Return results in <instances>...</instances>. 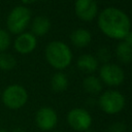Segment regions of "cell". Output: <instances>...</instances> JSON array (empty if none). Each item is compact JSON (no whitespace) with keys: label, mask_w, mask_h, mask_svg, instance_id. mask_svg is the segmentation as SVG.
<instances>
[{"label":"cell","mask_w":132,"mask_h":132,"mask_svg":"<svg viewBox=\"0 0 132 132\" xmlns=\"http://www.w3.org/2000/svg\"><path fill=\"white\" fill-rule=\"evenodd\" d=\"M35 1L36 0H21V2L24 3V4H31V3L35 2Z\"/></svg>","instance_id":"603a6c76"},{"label":"cell","mask_w":132,"mask_h":132,"mask_svg":"<svg viewBox=\"0 0 132 132\" xmlns=\"http://www.w3.org/2000/svg\"><path fill=\"white\" fill-rule=\"evenodd\" d=\"M96 59H97L98 62H101L102 64L109 63V61L111 59V52H110V50L108 47H106V46L99 47L98 51H97Z\"/></svg>","instance_id":"d6986e66"},{"label":"cell","mask_w":132,"mask_h":132,"mask_svg":"<svg viewBox=\"0 0 132 132\" xmlns=\"http://www.w3.org/2000/svg\"><path fill=\"white\" fill-rule=\"evenodd\" d=\"M0 96H1V91H0Z\"/></svg>","instance_id":"484cf974"},{"label":"cell","mask_w":132,"mask_h":132,"mask_svg":"<svg viewBox=\"0 0 132 132\" xmlns=\"http://www.w3.org/2000/svg\"><path fill=\"white\" fill-rule=\"evenodd\" d=\"M51 88L55 92H63L68 88V78L65 73L57 71L51 78Z\"/></svg>","instance_id":"2e32d148"},{"label":"cell","mask_w":132,"mask_h":132,"mask_svg":"<svg viewBox=\"0 0 132 132\" xmlns=\"http://www.w3.org/2000/svg\"><path fill=\"white\" fill-rule=\"evenodd\" d=\"M30 28H31L30 32L36 37L43 36L51 29V21L47 16H44V15L35 16L33 20H31Z\"/></svg>","instance_id":"4fadbf2b"},{"label":"cell","mask_w":132,"mask_h":132,"mask_svg":"<svg viewBox=\"0 0 132 132\" xmlns=\"http://www.w3.org/2000/svg\"><path fill=\"white\" fill-rule=\"evenodd\" d=\"M99 78L108 87L120 86L125 79V73L121 66L113 63L103 64L99 69Z\"/></svg>","instance_id":"8992f818"},{"label":"cell","mask_w":132,"mask_h":132,"mask_svg":"<svg viewBox=\"0 0 132 132\" xmlns=\"http://www.w3.org/2000/svg\"><path fill=\"white\" fill-rule=\"evenodd\" d=\"M123 41H125L129 46H131V47H132V30H130V31L126 34V36L124 37Z\"/></svg>","instance_id":"44dd1931"},{"label":"cell","mask_w":132,"mask_h":132,"mask_svg":"<svg viewBox=\"0 0 132 132\" xmlns=\"http://www.w3.org/2000/svg\"><path fill=\"white\" fill-rule=\"evenodd\" d=\"M56 132H59V131H56Z\"/></svg>","instance_id":"4316f807"},{"label":"cell","mask_w":132,"mask_h":132,"mask_svg":"<svg viewBox=\"0 0 132 132\" xmlns=\"http://www.w3.org/2000/svg\"><path fill=\"white\" fill-rule=\"evenodd\" d=\"M85 132H93V131H91V130L89 129V130H87V131H85Z\"/></svg>","instance_id":"d4e9b609"},{"label":"cell","mask_w":132,"mask_h":132,"mask_svg":"<svg viewBox=\"0 0 132 132\" xmlns=\"http://www.w3.org/2000/svg\"><path fill=\"white\" fill-rule=\"evenodd\" d=\"M11 132H26V131L22 127H15V128H13L11 130Z\"/></svg>","instance_id":"7402d4cb"},{"label":"cell","mask_w":132,"mask_h":132,"mask_svg":"<svg viewBox=\"0 0 132 132\" xmlns=\"http://www.w3.org/2000/svg\"><path fill=\"white\" fill-rule=\"evenodd\" d=\"M47 63L57 70L67 68L72 62V52L63 41L54 40L47 43L44 51Z\"/></svg>","instance_id":"7a4b0ae2"},{"label":"cell","mask_w":132,"mask_h":132,"mask_svg":"<svg viewBox=\"0 0 132 132\" xmlns=\"http://www.w3.org/2000/svg\"><path fill=\"white\" fill-rule=\"evenodd\" d=\"M31 23V11L25 5H18L13 7L6 19L7 31L11 34L19 35L28 28Z\"/></svg>","instance_id":"3957f363"},{"label":"cell","mask_w":132,"mask_h":132,"mask_svg":"<svg viewBox=\"0 0 132 132\" xmlns=\"http://www.w3.org/2000/svg\"><path fill=\"white\" fill-rule=\"evenodd\" d=\"M67 122L73 130L77 132H85L91 128L92 117L88 110L80 107H75L68 111Z\"/></svg>","instance_id":"52a82bcc"},{"label":"cell","mask_w":132,"mask_h":132,"mask_svg":"<svg viewBox=\"0 0 132 132\" xmlns=\"http://www.w3.org/2000/svg\"><path fill=\"white\" fill-rule=\"evenodd\" d=\"M76 16L84 22L93 21L98 14V5L96 0H76L74 4Z\"/></svg>","instance_id":"9c48e42d"},{"label":"cell","mask_w":132,"mask_h":132,"mask_svg":"<svg viewBox=\"0 0 132 132\" xmlns=\"http://www.w3.org/2000/svg\"><path fill=\"white\" fill-rule=\"evenodd\" d=\"M114 54L117 59L123 64H129L132 61V47L123 40L117 44Z\"/></svg>","instance_id":"9a60e30c"},{"label":"cell","mask_w":132,"mask_h":132,"mask_svg":"<svg viewBox=\"0 0 132 132\" xmlns=\"http://www.w3.org/2000/svg\"><path fill=\"white\" fill-rule=\"evenodd\" d=\"M92 40V34L89 30L85 28H76L70 34L71 43L78 48L86 47Z\"/></svg>","instance_id":"7c38bea8"},{"label":"cell","mask_w":132,"mask_h":132,"mask_svg":"<svg viewBox=\"0 0 132 132\" xmlns=\"http://www.w3.org/2000/svg\"><path fill=\"white\" fill-rule=\"evenodd\" d=\"M82 88L88 94L96 95L102 91L103 85L99 77H97L93 74H89L82 80Z\"/></svg>","instance_id":"5bb4252c"},{"label":"cell","mask_w":132,"mask_h":132,"mask_svg":"<svg viewBox=\"0 0 132 132\" xmlns=\"http://www.w3.org/2000/svg\"><path fill=\"white\" fill-rule=\"evenodd\" d=\"M99 62L97 61L96 57L91 55V54H84L80 55L76 61V66L77 68L82 71L84 73L92 74L98 69Z\"/></svg>","instance_id":"8fae6325"},{"label":"cell","mask_w":132,"mask_h":132,"mask_svg":"<svg viewBox=\"0 0 132 132\" xmlns=\"http://www.w3.org/2000/svg\"><path fill=\"white\" fill-rule=\"evenodd\" d=\"M0 132H7V130L4 128H0Z\"/></svg>","instance_id":"cb8c5ba5"},{"label":"cell","mask_w":132,"mask_h":132,"mask_svg":"<svg viewBox=\"0 0 132 132\" xmlns=\"http://www.w3.org/2000/svg\"><path fill=\"white\" fill-rule=\"evenodd\" d=\"M11 43L10 33L7 30L0 29V53H4Z\"/></svg>","instance_id":"ac0fdd59"},{"label":"cell","mask_w":132,"mask_h":132,"mask_svg":"<svg viewBox=\"0 0 132 132\" xmlns=\"http://www.w3.org/2000/svg\"><path fill=\"white\" fill-rule=\"evenodd\" d=\"M126 131V126L124 123L121 122H116L109 125L106 129L105 132H125Z\"/></svg>","instance_id":"ffe728a7"},{"label":"cell","mask_w":132,"mask_h":132,"mask_svg":"<svg viewBox=\"0 0 132 132\" xmlns=\"http://www.w3.org/2000/svg\"><path fill=\"white\" fill-rule=\"evenodd\" d=\"M35 123L40 130L51 131L58 123V114L56 110L50 106L40 107L36 112Z\"/></svg>","instance_id":"ba28073f"},{"label":"cell","mask_w":132,"mask_h":132,"mask_svg":"<svg viewBox=\"0 0 132 132\" xmlns=\"http://www.w3.org/2000/svg\"><path fill=\"white\" fill-rule=\"evenodd\" d=\"M125 102L124 95L117 90L104 91L98 99L100 108L107 114H117L121 112L125 107Z\"/></svg>","instance_id":"5b68a950"},{"label":"cell","mask_w":132,"mask_h":132,"mask_svg":"<svg viewBox=\"0 0 132 132\" xmlns=\"http://www.w3.org/2000/svg\"><path fill=\"white\" fill-rule=\"evenodd\" d=\"M97 24L104 35L117 40H123L131 30V22L127 13L112 6L106 7L99 12Z\"/></svg>","instance_id":"6da1fadb"},{"label":"cell","mask_w":132,"mask_h":132,"mask_svg":"<svg viewBox=\"0 0 132 132\" xmlns=\"http://www.w3.org/2000/svg\"><path fill=\"white\" fill-rule=\"evenodd\" d=\"M37 46V37L31 32H23L13 40L14 51L21 55H28L32 53Z\"/></svg>","instance_id":"30bf717a"},{"label":"cell","mask_w":132,"mask_h":132,"mask_svg":"<svg viewBox=\"0 0 132 132\" xmlns=\"http://www.w3.org/2000/svg\"><path fill=\"white\" fill-rule=\"evenodd\" d=\"M0 98L7 108L20 109L25 106L28 101V92L22 85L12 84L1 92Z\"/></svg>","instance_id":"277c9868"},{"label":"cell","mask_w":132,"mask_h":132,"mask_svg":"<svg viewBox=\"0 0 132 132\" xmlns=\"http://www.w3.org/2000/svg\"><path fill=\"white\" fill-rule=\"evenodd\" d=\"M16 65V60L15 58L4 52V53H0V69L3 71H9L12 70Z\"/></svg>","instance_id":"e0dca14e"}]
</instances>
